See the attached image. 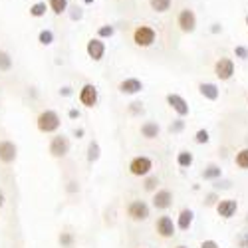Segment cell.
I'll return each mask as SVG.
<instances>
[{"label": "cell", "instance_id": "obj_1", "mask_svg": "<svg viewBox=\"0 0 248 248\" xmlns=\"http://www.w3.org/2000/svg\"><path fill=\"white\" fill-rule=\"evenodd\" d=\"M38 129L42 133H54L60 129V115L54 109H46L38 115Z\"/></svg>", "mask_w": 248, "mask_h": 248}, {"label": "cell", "instance_id": "obj_2", "mask_svg": "<svg viewBox=\"0 0 248 248\" xmlns=\"http://www.w3.org/2000/svg\"><path fill=\"white\" fill-rule=\"evenodd\" d=\"M236 72V66H234V60L232 58H218L215 62V76L220 79V81H229L232 79Z\"/></svg>", "mask_w": 248, "mask_h": 248}, {"label": "cell", "instance_id": "obj_3", "mask_svg": "<svg viewBox=\"0 0 248 248\" xmlns=\"http://www.w3.org/2000/svg\"><path fill=\"white\" fill-rule=\"evenodd\" d=\"M157 38V32L151 28V26H137L133 30V42L139 46V48H149L153 46Z\"/></svg>", "mask_w": 248, "mask_h": 248}, {"label": "cell", "instance_id": "obj_4", "mask_svg": "<svg viewBox=\"0 0 248 248\" xmlns=\"http://www.w3.org/2000/svg\"><path fill=\"white\" fill-rule=\"evenodd\" d=\"M151 169H153V161H151V157H145V155H139V157L131 159V163H129V171L135 177H147L151 173Z\"/></svg>", "mask_w": 248, "mask_h": 248}, {"label": "cell", "instance_id": "obj_5", "mask_svg": "<svg viewBox=\"0 0 248 248\" xmlns=\"http://www.w3.org/2000/svg\"><path fill=\"white\" fill-rule=\"evenodd\" d=\"M177 24H179L181 32H185V34H193V32L197 30V14H195L191 8H183V10L179 12Z\"/></svg>", "mask_w": 248, "mask_h": 248}, {"label": "cell", "instance_id": "obj_6", "mask_svg": "<svg viewBox=\"0 0 248 248\" xmlns=\"http://www.w3.org/2000/svg\"><path fill=\"white\" fill-rule=\"evenodd\" d=\"M155 231H157V234H159L161 238H173V236L177 234V222H173L171 217L163 215V217H159L157 222H155Z\"/></svg>", "mask_w": 248, "mask_h": 248}, {"label": "cell", "instance_id": "obj_7", "mask_svg": "<svg viewBox=\"0 0 248 248\" xmlns=\"http://www.w3.org/2000/svg\"><path fill=\"white\" fill-rule=\"evenodd\" d=\"M167 103H169V108L179 115V117H187L191 113V108H189V101L185 99L183 95L179 93H167Z\"/></svg>", "mask_w": 248, "mask_h": 248}, {"label": "cell", "instance_id": "obj_8", "mask_svg": "<svg viewBox=\"0 0 248 248\" xmlns=\"http://www.w3.org/2000/svg\"><path fill=\"white\" fill-rule=\"evenodd\" d=\"M215 209H217V215H218L220 218L231 220V218L236 217V213H238V201H236V199H220Z\"/></svg>", "mask_w": 248, "mask_h": 248}, {"label": "cell", "instance_id": "obj_9", "mask_svg": "<svg viewBox=\"0 0 248 248\" xmlns=\"http://www.w3.org/2000/svg\"><path fill=\"white\" fill-rule=\"evenodd\" d=\"M127 215L131 220H147L149 215H151V209L145 201H133L129 206H127Z\"/></svg>", "mask_w": 248, "mask_h": 248}, {"label": "cell", "instance_id": "obj_10", "mask_svg": "<svg viewBox=\"0 0 248 248\" xmlns=\"http://www.w3.org/2000/svg\"><path fill=\"white\" fill-rule=\"evenodd\" d=\"M68 151H70V141H68V137L56 135V137L50 141V153H52V157H56V159L66 157Z\"/></svg>", "mask_w": 248, "mask_h": 248}, {"label": "cell", "instance_id": "obj_11", "mask_svg": "<svg viewBox=\"0 0 248 248\" xmlns=\"http://www.w3.org/2000/svg\"><path fill=\"white\" fill-rule=\"evenodd\" d=\"M171 204H173V193L169 189H159L153 195V206L157 211H167Z\"/></svg>", "mask_w": 248, "mask_h": 248}, {"label": "cell", "instance_id": "obj_12", "mask_svg": "<svg viewBox=\"0 0 248 248\" xmlns=\"http://www.w3.org/2000/svg\"><path fill=\"white\" fill-rule=\"evenodd\" d=\"M199 93L209 99V101H217L220 97V88L215 84V81H201L199 84Z\"/></svg>", "mask_w": 248, "mask_h": 248}, {"label": "cell", "instance_id": "obj_13", "mask_svg": "<svg viewBox=\"0 0 248 248\" xmlns=\"http://www.w3.org/2000/svg\"><path fill=\"white\" fill-rule=\"evenodd\" d=\"M79 101H81V106L93 108L95 103H97V90H95V86L86 84L84 88H81V92H79Z\"/></svg>", "mask_w": 248, "mask_h": 248}, {"label": "cell", "instance_id": "obj_14", "mask_svg": "<svg viewBox=\"0 0 248 248\" xmlns=\"http://www.w3.org/2000/svg\"><path fill=\"white\" fill-rule=\"evenodd\" d=\"M86 52H88V56L92 60L99 62L103 58V54H106V44L101 42V38H92L88 42V46H86Z\"/></svg>", "mask_w": 248, "mask_h": 248}, {"label": "cell", "instance_id": "obj_15", "mask_svg": "<svg viewBox=\"0 0 248 248\" xmlns=\"http://www.w3.org/2000/svg\"><path fill=\"white\" fill-rule=\"evenodd\" d=\"M18 155V149L12 141H0V161L2 163H14Z\"/></svg>", "mask_w": 248, "mask_h": 248}, {"label": "cell", "instance_id": "obj_16", "mask_svg": "<svg viewBox=\"0 0 248 248\" xmlns=\"http://www.w3.org/2000/svg\"><path fill=\"white\" fill-rule=\"evenodd\" d=\"M143 90V81L137 79V78H127V79H123L121 84H119V92L121 93H127V95H135Z\"/></svg>", "mask_w": 248, "mask_h": 248}, {"label": "cell", "instance_id": "obj_17", "mask_svg": "<svg viewBox=\"0 0 248 248\" xmlns=\"http://www.w3.org/2000/svg\"><path fill=\"white\" fill-rule=\"evenodd\" d=\"M193 222H195V213L191 209H183L177 217V229L179 231H191Z\"/></svg>", "mask_w": 248, "mask_h": 248}, {"label": "cell", "instance_id": "obj_18", "mask_svg": "<svg viewBox=\"0 0 248 248\" xmlns=\"http://www.w3.org/2000/svg\"><path fill=\"white\" fill-rule=\"evenodd\" d=\"M201 177H202L204 181L215 183V181L222 179V167H220V165H217V163H209V165H206V167L202 169Z\"/></svg>", "mask_w": 248, "mask_h": 248}, {"label": "cell", "instance_id": "obj_19", "mask_svg": "<svg viewBox=\"0 0 248 248\" xmlns=\"http://www.w3.org/2000/svg\"><path fill=\"white\" fill-rule=\"evenodd\" d=\"M159 133H161V127H159L157 121H145L141 125V135L145 139H157Z\"/></svg>", "mask_w": 248, "mask_h": 248}, {"label": "cell", "instance_id": "obj_20", "mask_svg": "<svg viewBox=\"0 0 248 248\" xmlns=\"http://www.w3.org/2000/svg\"><path fill=\"white\" fill-rule=\"evenodd\" d=\"M193 163H195V155H193L191 151L183 149V151L177 153V165H179V167L189 169V167H193Z\"/></svg>", "mask_w": 248, "mask_h": 248}, {"label": "cell", "instance_id": "obj_21", "mask_svg": "<svg viewBox=\"0 0 248 248\" xmlns=\"http://www.w3.org/2000/svg\"><path fill=\"white\" fill-rule=\"evenodd\" d=\"M234 165L240 171H248V147H242L234 155Z\"/></svg>", "mask_w": 248, "mask_h": 248}, {"label": "cell", "instance_id": "obj_22", "mask_svg": "<svg viewBox=\"0 0 248 248\" xmlns=\"http://www.w3.org/2000/svg\"><path fill=\"white\" fill-rule=\"evenodd\" d=\"M173 4V0H149V6L155 10V12H167Z\"/></svg>", "mask_w": 248, "mask_h": 248}, {"label": "cell", "instance_id": "obj_23", "mask_svg": "<svg viewBox=\"0 0 248 248\" xmlns=\"http://www.w3.org/2000/svg\"><path fill=\"white\" fill-rule=\"evenodd\" d=\"M159 185H161L159 177L151 175V177H147V179H145V183H143V189H145L147 193H157V191H159V189H157Z\"/></svg>", "mask_w": 248, "mask_h": 248}, {"label": "cell", "instance_id": "obj_24", "mask_svg": "<svg viewBox=\"0 0 248 248\" xmlns=\"http://www.w3.org/2000/svg\"><path fill=\"white\" fill-rule=\"evenodd\" d=\"M12 70V58L8 52L0 50V72H10Z\"/></svg>", "mask_w": 248, "mask_h": 248}, {"label": "cell", "instance_id": "obj_25", "mask_svg": "<svg viewBox=\"0 0 248 248\" xmlns=\"http://www.w3.org/2000/svg\"><path fill=\"white\" fill-rule=\"evenodd\" d=\"M50 8L54 14H64L68 10V0H50Z\"/></svg>", "mask_w": 248, "mask_h": 248}, {"label": "cell", "instance_id": "obj_26", "mask_svg": "<svg viewBox=\"0 0 248 248\" xmlns=\"http://www.w3.org/2000/svg\"><path fill=\"white\" fill-rule=\"evenodd\" d=\"M99 153H101V151H99V143H97V141H92L90 147H88V161H90V163H95V161L99 159Z\"/></svg>", "mask_w": 248, "mask_h": 248}, {"label": "cell", "instance_id": "obj_27", "mask_svg": "<svg viewBox=\"0 0 248 248\" xmlns=\"http://www.w3.org/2000/svg\"><path fill=\"white\" fill-rule=\"evenodd\" d=\"M46 10H48L46 2H36V4H32V6H30V14H32L34 18L44 16V14H46Z\"/></svg>", "mask_w": 248, "mask_h": 248}, {"label": "cell", "instance_id": "obj_28", "mask_svg": "<svg viewBox=\"0 0 248 248\" xmlns=\"http://www.w3.org/2000/svg\"><path fill=\"white\" fill-rule=\"evenodd\" d=\"M38 42L42 44V46H50V44L54 42V34H52V30H42V32H40Z\"/></svg>", "mask_w": 248, "mask_h": 248}, {"label": "cell", "instance_id": "obj_29", "mask_svg": "<svg viewBox=\"0 0 248 248\" xmlns=\"http://www.w3.org/2000/svg\"><path fill=\"white\" fill-rule=\"evenodd\" d=\"M209 141H211V133L206 129H199L195 133V143H199V145H206Z\"/></svg>", "mask_w": 248, "mask_h": 248}, {"label": "cell", "instance_id": "obj_30", "mask_svg": "<svg viewBox=\"0 0 248 248\" xmlns=\"http://www.w3.org/2000/svg\"><path fill=\"white\" fill-rule=\"evenodd\" d=\"M218 201H220L218 191H211L209 195L204 197V204H206V206H217V204H218Z\"/></svg>", "mask_w": 248, "mask_h": 248}, {"label": "cell", "instance_id": "obj_31", "mask_svg": "<svg viewBox=\"0 0 248 248\" xmlns=\"http://www.w3.org/2000/svg\"><path fill=\"white\" fill-rule=\"evenodd\" d=\"M236 246L238 248H248V229L236 234Z\"/></svg>", "mask_w": 248, "mask_h": 248}, {"label": "cell", "instance_id": "obj_32", "mask_svg": "<svg viewBox=\"0 0 248 248\" xmlns=\"http://www.w3.org/2000/svg\"><path fill=\"white\" fill-rule=\"evenodd\" d=\"M185 129V121H183V117H179V119H175L171 125H169V131L171 133H181Z\"/></svg>", "mask_w": 248, "mask_h": 248}, {"label": "cell", "instance_id": "obj_33", "mask_svg": "<svg viewBox=\"0 0 248 248\" xmlns=\"http://www.w3.org/2000/svg\"><path fill=\"white\" fill-rule=\"evenodd\" d=\"M60 244L64 246V248H72V244H74V236H72L70 232H62V234H60Z\"/></svg>", "mask_w": 248, "mask_h": 248}, {"label": "cell", "instance_id": "obj_34", "mask_svg": "<svg viewBox=\"0 0 248 248\" xmlns=\"http://www.w3.org/2000/svg\"><path fill=\"white\" fill-rule=\"evenodd\" d=\"M234 56L242 62L248 60V46H234Z\"/></svg>", "mask_w": 248, "mask_h": 248}, {"label": "cell", "instance_id": "obj_35", "mask_svg": "<svg viewBox=\"0 0 248 248\" xmlns=\"http://www.w3.org/2000/svg\"><path fill=\"white\" fill-rule=\"evenodd\" d=\"M97 34H99V38H111L115 34V28L113 26H101L97 30Z\"/></svg>", "mask_w": 248, "mask_h": 248}, {"label": "cell", "instance_id": "obj_36", "mask_svg": "<svg viewBox=\"0 0 248 248\" xmlns=\"http://www.w3.org/2000/svg\"><path fill=\"white\" fill-rule=\"evenodd\" d=\"M232 187V183L231 181H226V179H218V181H215V191H218V189H231Z\"/></svg>", "mask_w": 248, "mask_h": 248}, {"label": "cell", "instance_id": "obj_37", "mask_svg": "<svg viewBox=\"0 0 248 248\" xmlns=\"http://www.w3.org/2000/svg\"><path fill=\"white\" fill-rule=\"evenodd\" d=\"M129 111H131L133 115H139V113H143V103H139V101H133L131 106H129Z\"/></svg>", "mask_w": 248, "mask_h": 248}, {"label": "cell", "instance_id": "obj_38", "mask_svg": "<svg viewBox=\"0 0 248 248\" xmlns=\"http://www.w3.org/2000/svg\"><path fill=\"white\" fill-rule=\"evenodd\" d=\"M201 248H220V246H218L217 240L209 238V240H202V242H201Z\"/></svg>", "mask_w": 248, "mask_h": 248}, {"label": "cell", "instance_id": "obj_39", "mask_svg": "<svg viewBox=\"0 0 248 248\" xmlns=\"http://www.w3.org/2000/svg\"><path fill=\"white\" fill-rule=\"evenodd\" d=\"M211 32H213V34H220V32H222V26H220V24H213Z\"/></svg>", "mask_w": 248, "mask_h": 248}, {"label": "cell", "instance_id": "obj_40", "mask_svg": "<svg viewBox=\"0 0 248 248\" xmlns=\"http://www.w3.org/2000/svg\"><path fill=\"white\" fill-rule=\"evenodd\" d=\"M70 117H72V119L79 117V111H78V109H70Z\"/></svg>", "mask_w": 248, "mask_h": 248}, {"label": "cell", "instance_id": "obj_41", "mask_svg": "<svg viewBox=\"0 0 248 248\" xmlns=\"http://www.w3.org/2000/svg\"><path fill=\"white\" fill-rule=\"evenodd\" d=\"M2 206H4V193L0 191V209H2Z\"/></svg>", "mask_w": 248, "mask_h": 248}, {"label": "cell", "instance_id": "obj_42", "mask_svg": "<svg viewBox=\"0 0 248 248\" xmlns=\"http://www.w3.org/2000/svg\"><path fill=\"white\" fill-rule=\"evenodd\" d=\"M62 93H64V95H70L72 90H70V88H62Z\"/></svg>", "mask_w": 248, "mask_h": 248}, {"label": "cell", "instance_id": "obj_43", "mask_svg": "<svg viewBox=\"0 0 248 248\" xmlns=\"http://www.w3.org/2000/svg\"><path fill=\"white\" fill-rule=\"evenodd\" d=\"M81 135H84V129H76V137H78V139H79V137H81Z\"/></svg>", "mask_w": 248, "mask_h": 248}, {"label": "cell", "instance_id": "obj_44", "mask_svg": "<svg viewBox=\"0 0 248 248\" xmlns=\"http://www.w3.org/2000/svg\"><path fill=\"white\" fill-rule=\"evenodd\" d=\"M244 22H246V28H248V14L244 16Z\"/></svg>", "mask_w": 248, "mask_h": 248}, {"label": "cell", "instance_id": "obj_45", "mask_svg": "<svg viewBox=\"0 0 248 248\" xmlns=\"http://www.w3.org/2000/svg\"><path fill=\"white\" fill-rule=\"evenodd\" d=\"M84 2H86V4H92V2H93V0H84Z\"/></svg>", "mask_w": 248, "mask_h": 248}, {"label": "cell", "instance_id": "obj_46", "mask_svg": "<svg viewBox=\"0 0 248 248\" xmlns=\"http://www.w3.org/2000/svg\"><path fill=\"white\" fill-rule=\"evenodd\" d=\"M175 248H187V246H185V244H179V246H175Z\"/></svg>", "mask_w": 248, "mask_h": 248}, {"label": "cell", "instance_id": "obj_47", "mask_svg": "<svg viewBox=\"0 0 248 248\" xmlns=\"http://www.w3.org/2000/svg\"><path fill=\"white\" fill-rule=\"evenodd\" d=\"M244 222H246V224H248V213H246V218H244Z\"/></svg>", "mask_w": 248, "mask_h": 248}, {"label": "cell", "instance_id": "obj_48", "mask_svg": "<svg viewBox=\"0 0 248 248\" xmlns=\"http://www.w3.org/2000/svg\"><path fill=\"white\" fill-rule=\"evenodd\" d=\"M246 108H248V97H246Z\"/></svg>", "mask_w": 248, "mask_h": 248}]
</instances>
